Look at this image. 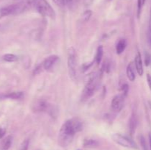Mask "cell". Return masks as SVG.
<instances>
[{"mask_svg": "<svg viewBox=\"0 0 151 150\" xmlns=\"http://www.w3.org/2000/svg\"><path fill=\"white\" fill-rule=\"evenodd\" d=\"M83 129V123L78 118L69 119L62 125L59 131L58 142L62 147H66L72 142L77 132Z\"/></svg>", "mask_w": 151, "mask_h": 150, "instance_id": "6da1fadb", "label": "cell"}, {"mask_svg": "<svg viewBox=\"0 0 151 150\" xmlns=\"http://www.w3.org/2000/svg\"><path fill=\"white\" fill-rule=\"evenodd\" d=\"M29 8L33 9L43 16L55 19V12L47 0H26Z\"/></svg>", "mask_w": 151, "mask_h": 150, "instance_id": "7a4b0ae2", "label": "cell"}, {"mask_svg": "<svg viewBox=\"0 0 151 150\" xmlns=\"http://www.w3.org/2000/svg\"><path fill=\"white\" fill-rule=\"evenodd\" d=\"M101 71L95 72L90 76L88 80L87 81L86 84L83 91L82 97H81L83 101L88 100L90 97L94 95L96 90L97 89L99 84H100V80H101Z\"/></svg>", "mask_w": 151, "mask_h": 150, "instance_id": "3957f363", "label": "cell"}, {"mask_svg": "<svg viewBox=\"0 0 151 150\" xmlns=\"http://www.w3.org/2000/svg\"><path fill=\"white\" fill-rule=\"evenodd\" d=\"M28 7L26 0L24 1L16 3V4H10V5L4 7L0 10V17L10 16V15H18L23 13Z\"/></svg>", "mask_w": 151, "mask_h": 150, "instance_id": "277c9868", "label": "cell"}, {"mask_svg": "<svg viewBox=\"0 0 151 150\" xmlns=\"http://www.w3.org/2000/svg\"><path fill=\"white\" fill-rule=\"evenodd\" d=\"M68 69H69V76L72 79L75 80L77 79V61L76 55L73 49H71L68 57Z\"/></svg>", "mask_w": 151, "mask_h": 150, "instance_id": "5b68a950", "label": "cell"}, {"mask_svg": "<svg viewBox=\"0 0 151 150\" xmlns=\"http://www.w3.org/2000/svg\"><path fill=\"white\" fill-rule=\"evenodd\" d=\"M112 139L114 142L122 146L127 147V148H137V145L134 142L133 140L129 138L125 135H122L121 134L115 133L112 135Z\"/></svg>", "mask_w": 151, "mask_h": 150, "instance_id": "8992f818", "label": "cell"}, {"mask_svg": "<svg viewBox=\"0 0 151 150\" xmlns=\"http://www.w3.org/2000/svg\"><path fill=\"white\" fill-rule=\"evenodd\" d=\"M125 96L123 94H119L115 96L111 101V109L114 112H119L124 105V100H125Z\"/></svg>", "mask_w": 151, "mask_h": 150, "instance_id": "52a82bcc", "label": "cell"}, {"mask_svg": "<svg viewBox=\"0 0 151 150\" xmlns=\"http://www.w3.org/2000/svg\"><path fill=\"white\" fill-rule=\"evenodd\" d=\"M59 57L57 55H51L49 56L48 57L44 60L42 63V66L45 70H50L55 64L56 62L58 60Z\"/></svg>", "mask_w": 151, "mask_h": 150, "instance_id": "ba28073f", "label": "cell"}, {"mask_svg": "<svg viewBox=\"0 0 151 150\" xmlns=\"http://www.w3.org/2000/svg\"><path fill=\"white\" fill-rule=\"evenodd\" d=\"M134 65H135L136 70H137L139 75L142 76L143 74H144V69H143L142 60L141 54H140L139 52L137 53V56H136L135 60H134Z\"/></svg>", "mask_w": 151, "mask_h": 150, "instance_id": "9c48e42d", "label": "cell"}, {"mask_svg": "<svg viewBox=\"0 0 151 150\" xmlns=\"http://www.w3.org/2000/svg\"><path fill=\"white\" fill-rule=\"evenodd\" d=\"M135 65L133 63H130L127 66L126 69V74L127 76L129 79L130 81L134 82L136 79V74H135Z\"/></svg>", "mask_w": 151, "mask_h": 150, "instance_id": "30bf717a", "label": "cell"}, {"mask_svg": "<svg viewBox=\"0 0 151 150\" xmlns=\"http://www.w3.org/2000/svg\"><path fill=\"white\" fill-rule=\"evenodd\" d=\"M24 93L22 91H16V92L7 93V94H2V98L4 99H20L23 98Z\"/></svg>", "mask_w": 151, "mask_h": 150, "instance_id": "8fae6325", "label": "cell"}, {"mask_svg": "<svg viewBox=\"0 0 151 150\" xmlns=\"http://www.w3.org/2000/svg\"><path fill=\"white\" fill-rule=\"evenodd\" d=\"M127 43L125 39H121L119 40V42L117 43L116 46V51L118 54H120L125 51V48H126Z\"/></svg>", "mask_w": 151, "mask_h": 150, "instance_id": "7c38bea8", "label": "cell"}, {"mask_svg": "<svg viewBox=\"0 0 151 150\" xmlns=\"http://www.w3.org/2000/svg\"><path fill=\"white\" fill-rule=\"evenodd\" d=\"M99 146V142L94 139H85L83 141V146L86 148H95Z\"/></svg>", "mask_w": 151, "mask_h": 150, "instance_id": "4fadbf2b", "label": "cell"}, {"mask_svg": "<svg viewBox=\"0 0 151 150\" xmlns=\"http://www.w3.org/2000/svg\"><path fill=\"white\" fill-rule=\"evenodd\" d=\"M136 127H137V117L134 114H132L131 119L129 120V129L131 135L135 132Z\"/></svg>", "mask_w": 151, "mask_h": 150, "instance_id": "5bb4252c", "label": "cell"}, {"mask_svg": "<svg viewBox=\"0 0 151 150\" xmlns=\"http://www.w3.org/2000/svg\"><path fill=\"white\" fill-rule=\"evenodd\" d=\"M12 144V137L11 136H7L4 138L1 142V150H8L10 149V146Z\"/></svg>", "mask_w": 151, "mask_h": 150, "instance_id": "9a60e30c", "label": "cell"}, {"mask_svg": "<svg viewBox=\"0 0 151 150\" xmlns=\"http://www.w3.org/2000/svg\"><path fill=\"white\" fill-rule=\"evenodd\" d=\"M103 46H100L97 48V52H96L95 55V61L97 64H100L102 61V59L103 57Z\"/></svg>", "mask_w": 151, "mask_h": 150, "instance_id": "2e32d148", "label": "cell"}, {"mask_svg": "<svg viewBox=\"0 0 151 150\" xmlns=\"http://www.w3.org/2000/svg\"><path fill=\"white\" fill-rule=\"evenodd\" d=\"M2 59L6 62H9V63H12V62H16L19 60L18 56L13 54H6L3 55Z\"/></svg>", "mask_w": 151, "mask_h": 150, "instance_id": "e0dca14e", "label": "cell"}, {"mask_svg": "<svg viewBox=\"0 0 151 150\" xmlns=\"http://www.w3.org/2000/svg\"><path fill=\"white\" fill-rule=\"evenodd\" d=\"M91 15H92V12H91V10H86L85 12H83V13L81 16V21L83 22L88 21L90 19V18H91Z\"/></svg>", "mask_w": 151, "mask_h": 150, "instance_id": "ac0fdd59", "label": "cell"}, {"mask_svg": "<svg viewBox=\"0 0 151 150\" xmlns=\"http://www.w3.org/2000/svg\"><path fill=\"white\" fill-rule=\"evenodd\" d=\"M29 146V140L26 139L23 141L20 147V150H27Z\"/></svg>", "mask_w": 151, "mask_h": 150, "instance_id": "d6986e66", "label": "cell"}, {"mask_svg": "<svg viewBox=\"0 0 151 150\" xmlns=\"http://www.w3.org/2000/svg\"><path fill=\"white\" fill-rule=\"evenodd\" d=\"M128 90H129V88H128V85H127V84H125V85H123L122 86V94H123L125 96H126L127 94H128Z\"/></svg>", "mask_w": 151, "mask_h": 150, "instance_id": "ffe728a7", "label": "cell"}, {"mask_svg": "<svg viewBox=\"0 0 151 150\" xmlns=\"http://www.w3.org/2000/svg\"><path fill=\"white\" fill-rule=\"evenodd\" d=\"M53 1L59 7H63L66 4V0H53Z\"/></svg>", "mask_w": 151, "mask_h": 150, "instance_id": "44dd1931", "label": "cell"}, {"mask_svg": "<svg viewBox=\"0 0 151 150\" xmlns=\"http://www.w3.org/2000/svg\"><path fill=\"white\" fill-rule=\"evenodd\" d=\"M141 144L143 147V150H147V144H146V141L143 137H141Z\"/></svg>", "mask_w": 151, "mask_h": 150, "instance_id": "7402d4cb", "label": "cell"}, {"mask_svg": "<svg viewBox=\"0 0 151 150\" xmlns=\"http://www.w3.org/2000/svg\"><path fill=\"white\" fill-rule=\"evenodd\" d=\"M93 1H94V0H84V4H85V6L88 7V6L92 4Z\"/></svg>", "mask_w": 151, "mask_h": 150, "instance_id": "603a6c76", "label": "cell"}, {"mask_svg": "<svg viewBox=\"0 0 151 150\" xmlns=\"http://www.w3.org/2000/svg\"><path fill=\"white\" fill-rule=\"evenodd\" d=\"M147 83H148L149 85V88L151 90V75L150 74H147Z\"/></svg>", "mask_w": 151, "mask_h": 150, "instance_id": "cb8c5ba5", "label": "cell"}, {"mask_svg": "<svg viewBox=\"0 0 151 150\" xmlns=\"http://www.w3.org/2000/svg\"><path fill=\"white\" fill-rule=\"evenodd\" d=\"M145 63H146V66H148L150 63V56H146V59H145Z\"/></svg>", "mask_w": 151, "mask_h": 150, "instance_id": "d4e9b609", "label": "cell"}, {"mask_svg": "<svg viewBox=\"0 0 151 150\" xmlns=\"http://www.w3.org/2000/svg\"><path fill=\"white\" fill-rule=\"evenodd\" d=\"M149 29H150V30H151V6L150 11V19H149Z\"/></svg>", "mask_w": 151, "mask_h": 150, "instance_id": "484cf974", "label": "cell"}, {"mask_svg": "<svg viewBox=\"0 0 151 150\" xmlns=\"http://www.w3.org/2000/svg\"><path fill=\"white\" fill-rule=\"evenodd\" d=\"M4 130H2L1 129H0V138H1V137L4 135Z\"/></svg>", "mask_w": 151, "mask_h": 150, "instance_id": "4316f807", "label": "cell"}, {"mask_svg": "<svg viewBox=\"0 0 151 150\" xmlns=\"http://www.w3.org/2000/svg\"><path fill=\"white\" fill-rule=\"evenodd\" d=\"M149 144H150V148L151 150V133L149 134Z\"/></svg>", "mask_w": 151, "mask_h": 150, "instance_id": "83f0119b", "label": "cell"}, {"mask_svg": "<svg viewBox=\"0 0 151 150\" xmlns=\"http://www.w3.org/2000/svg\"><path fill=\"white\" fill-rule=\"evenodd\" d=\"M149 41H150V45H151V30H150V32H149Z\"/></svg>", "mask_w": 151, "mask_h": 150, "instance_id": "f1b7e54d", "label": "cell"}, {"mask_svg": "<svg viewBox=\"0 0 151 150\" xmlns=\"http://www.w3.org/2000/svg\"><path fill=\"white\" fill-rule=\"evenodd\" d=\"M72 0H66V4H70L72 3Z\"/></svg>", "mask_w": 151, "mask_h": 150, "instance_id": "f546056e", "label": "cell"}, {"mask_svg": "<svg viewBox=\"0 0 151 150\" xmlns=\"http://www.w3.org/2000/svg\"><path fill=\"white\" fill-rule=\"evenodd\" d=\"M142 1L143 4H145V0H142Z\"/></svg>", "mask_w": 151, "mask_h": 150, "instance_id": "4dcf8cb0", "label": "cell"}]
</instances>
